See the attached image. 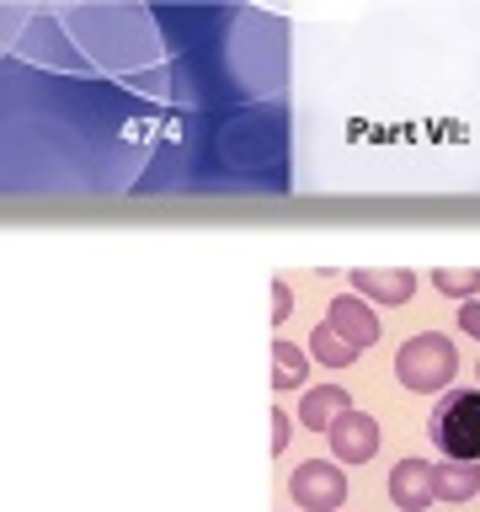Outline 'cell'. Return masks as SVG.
<instances>
[{
	"label": "cell",
	"mask_w": 480,
	"mask_h": 512,
	"mask_svg": "<svg viewBox=\"0 0 480 512\" xmlns=\"http://www.w3.org/2000/svg\"><path fill=\"white\" fill-rule=\"evenodd\" d=\"M326 443H331V459L336 464H368L379 454V443H384V432H379V422L368 411H342L336 416V427L326 432Z\"/></svg>",
	"instance_id": "5b68a950"
},
{
	"label": "cell",
	"mask_w": 480,
	"mask_h": 512,
	"mask_svg": "<svg viewBox=\"0 0 480 512\" xmlns=\"http://www.w3.org/2000/svg\"><path fill=\"white\" fill-rule=\"evenodd\" d=\"M326 326L342 336V342H352L358 352H368L384 336V326H379V315H374V304L368 299H358L347 288V294H331V304H326Z\"/></svg>",
	"instance_id": "8992f818"
},
{
	"label": "cell",
	"mask_w": 480,
	"mask_h": 512,
	"mask_svg": "<svg viewBox=\"0 0 480 512\" xmlns=\"http://www.w3.org/2000/svg\"><path fill=\"white\" fill-rule=\"evenodd\" d=\"M352 294L368 304H411L416 272L411 267H358L352 272Z\"/></svg>",
	"instance_id": "52a82bcc"
},
{
	"label": "cell",
	"mask_w": 480,
	"mask_h": 512,
	"mask_svg": "<svg viewBox=\"0 0 480 512\" xmlns=\"http://www.w3.org/2000/svg\"><path fill=\"white\" fill-rule=\"evenodd\" d=\"M342 411H352V400H347L342 384H310L304 400H299V427L304 432H331Z\"/></svg>",
	"instance_id": "ba28073f"
},
{
	"label": "cell",
	"mask_w": 480,
	"mask_h": 512,
	"mask_svg": "<svg viewBox=\"0 0 480 512\" xmlns=\"http://www.w3.org/2000/svg\"><path fill=\"white\" fill-rule=\"evenodd\" d=\"M288 315H294V288H288L283 278H272V331H278Z\"/></svg>",
	"instance_id": "4fadbf2b"
},
{
	"label": "cell",
	"mask_w": 480,
	"mask_h": 512,
	"mask_svg": "<svg viewBox=\"0 0 480 512\" xmlns=\"http://www.w3.org/2000/svg\"><path fill=\"white\" fill-rule=\"evenodd\" d=\"M304 379H310V352L299 342H272V390H304Z\"/></svg>",
	"instance_id": "9c48e42d"
},
{
	"label": "cell",
	"mask_w": 480,
	"mask_h": 512,
	"mask_svg": "<svg viewBox=\"0 0 480 512\" xmlns=\"http://www.w3.org/2000/svg\"><path fill=\"white\" fill-rule=\"evenodd\" d=\"M427 438L448 464H480V390H448L432 406Z\"/></svg>",
	"instance_id": "7a4b0ae2"
},
{
	"label": "cell",
	"mask_w": 480,
	"mask_h": 512,
	"mask_svg": "<svg viewBox=\"0 0 480 512\" xmlns=\"http://www.w3.org/2000/svg\"><path fill=\"white\" fill-rule=\"evenodd\" d=\"M395 379L416 395H438L459 379V347L443 331H416L395 347Z\"/></svg>",
	"instance_id": "6da1fadb"
},
{
	"label": "cell",
	"mask_w": 480,
	"mask_h": 512,
	"mask_svg": "<svg viewBox=\"0 0 480 512\" xmlns=\"http://www.w3.org/2000/svg\"><path fill=\"white\" fill-rule=\"evenodd\" d=\"M438 470L443 464H427V459H395L390 480H384L395 512H427L438 502Z\"/></svg>",
	"instance_id": "277c9868"
},
{
	"label": "cell",
	"mask_w": 480,
	"mask_h": 512,
	"mask_svg": "<svg viewBox=\"0 0 480 512\" xmlns=\"http://www.w3.org/2000/svg\"><path fill=\"white\" fill-rule=\"evenodd\" d=\"M304 342H310V347H304V352H310V363H320V368H352V363L363 358V352L352 347V342H342V336H336L326 320H320V326L304 336Z\"/></svg>",
	"instance_id": "30bf717a"
},
{
	"label": "cell",
	"mask_w": 480,
	"mask_h": 512,
	"mask_svg": "<svg viewBox=\"0 0 480 512\" xmlns=\"http://www.w3.org/2000/svg\"><path fill=\"white\" fill-rule=\"evenodd\" d=\"M459 331H464V336H475V342H480V299L459 304Z\"/></svg>",
	"instance_id": "9a60e30c"
},
{
	"label": "cell",
	"mask_w": 480,
	"mask_h": 512,
	"mask_svg": "<svg viewBox=\"0 0 480 512\" xmlns=\"http://www.w3.org/2000/svg\"><path fill=\"white\" fill-rule=\"evenodd\" d=\"M432 288H438L443 299L470 304V299H480V267H438L432 272Z\"/></svg>",
	"instance_id": "7c38bea8"
},
{
	"label": "cell",
	"mask_w": 480,
	"mask_h": 512,
	"mask_svg": "<svg viewBox=\"0 0 480 512\" xmlns=\"http://www.w3.org/2000/svg\"><path fill=\"white\" fill-rule=\"evenodd\" d=\"M288 496L299 512H342L347 507V470L336 459H299L288 475Z\"/></svg>",
	"instance_id": "3957f363"
},
{
	"label": "cell",
	"mask_w": 480,
	"mask_h": 512,
	"mask_svg": "<svg viewBox=\"0 0 480 512\" xmlns=\"http://www.w3.org/2000/svg\"><path fill=\"white\" fill-rule=\"evenodd\" d=\"M438 496L443 502H475L480 496V470L475 464H443L438 470Z\"/></svg>",
	"instance_id": "8fae6325"
},
{
	"label": "cell",
	"mask_w": 480,
	"mask_h": 512,
	"mask_svg": "<svg viewBox=\"0 0 480 512\" xmlns=\"http://www.w3.org/2000/svg\"><path fill=\"white\" fill-rule=\"evenodd\" d=\"M475 379H480V363H475Z\"/></svg>",
	"instance_id": "2e32d148"
},
{
	"label": "cell",
	"mask_w": 480,
	"mask_h": 512,
	"mask_svg": "<svg viewBox=\"0 0 480 512\" xmlns=\"http://www.w3.org/2000/svg\"><path fill=\"white\" fill-rule=\"evenodd\" d=\"M294 422H299V416H288V411L272 406V459H278L283 448H288V438H294Z\"/></svg>",
	"instance_id": "5bb4252c"
}]
</instances>
